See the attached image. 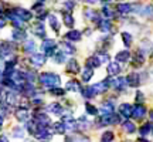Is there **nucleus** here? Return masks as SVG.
<instances>
[{
  "label": "nucleus",
  "instance_id": "nucleus-9",
  "mask_svg": "<svg viewBox=\"0 0 153 142\" xmlns=\"http://www.w3.org/2000/svg\"><path fill=\"white\" fill-rule=\"evenodd\" d=\"M45 109H47L48 112H51V114L58 115V117H61V115L64 114V108H62V105H61L60 102H53V104H50Z\"/></svg>",
  "mask_w": 153,
  "mask_h": 142
},
{
  "label": "nucleus",
  "instance_id": "nucleus-57",
  "mask_svg": "<svg viewBox=\"0 0 153 142\" xmlns=\"http://www.w3.org/2000/svg\"><path fill=\"white\" fill-rule=\"evenodd\" d=\"M152 132H153V128H152Z\"/></svg>",
  "mask_w": 153,
  "mask_h": 142
},
{
  "label": "nucleus",
  "instance_id": "nucleus-4",
  "mask_svg": "<svg viewBox=\"0 0 153 142\" xmlns=\"http://www.w3.org/2000/svg\"><path fill=\"white\" fill-rule=\"evenodd\" d=\"M114 109H115V102L112 99L105 101L102 104V107H101V109H99V115H109L114 112Z\"/></svg>",
  "mask_w": 153,
  "mask_h": 142
},
{
  "label": "nucleus",
  "instance_id": "nucleus-53",
  "mask_svg": "<svg viewBox=\"0 0 153 142\" xmlns=\"http://www.w3.org/2000/svg\"><path fill=\"white\" fill-rule=\"evenodd\" d=\"M150 120L153 121V111H152V112H150Z\"/></svg>",
  "mask_w": 153,
  "mask_h": 142
},
{
  "label": "nucleus",
  "instance_id": "nucleus-15",
  "mask_svg": "<svg viewBox=\"0 0 153 142\" xmlns=\"http://www.w3.org/2000/svg\"><path fill=\"white\" fill-rule=\"evenodd\" d=\"M84 16H85L87 20H91V22H95V23H98L99 20H101V17H99L98 13H97L95 10H91V9L84 10Z\"/></svg>",
  "mask_w": 153,
  "mask_h": 142
},
{
  "label": "nucleus",
  "instance_id": "nucleus-6",
  "mask_svg": "<svg viewBox=\"0 0 153 142\" xmlns=\"http://www.w3.org/2000/svg\"><path fill=\"white\" fill-rule=\"evenodd\" d=\"M126 82H128L129 87H133V88L139 87L140 85V75L137 72H131L129 75L126 77Z\"/></svg>",
  "mask_w": 153,
  "mask_h": 142
},
{
  "label": "nucleus",
  "instance_id": "nucleus-19",
  "mask_svg": "<svg viewBox=\"0 0 153 142\" xmlns=\"http://www.w3.org/2000/svg\"><path fill=\"white\" fill-rule=\"evenodd\" d=\"M106 71H108V74H109V75H118V74L120 72L119 63H118V61H115V63H109V64H108Z\"/></svg>",
  "mask_w": 153,
  "mask_h": 142
},
{
  "label": "nucleus",
  "instance_id": "nucleus-23",
  "mask_svg": "<svg viewBox=\"0 0 153 142\" xmlns=\"http://www.w3.org/2000/svg\"><path fill=\"white\" fill-rule=\"evenodd\" d=\"M81 37L82 36L78 30H71V31H68V33L65 34V38L67 40H70V41H79Z\"/></svg>",
  "mask_w": 153,
  "mask_h": 142
},
{
  "label": "nucleus",
  "instance_id": "nucleus-24",
  "mask_svg": "<svg viewBox=\"0 0 153 142\" xmlns=\"http://www.w3.org/2000/svg\"><path fill=\"white\" fill-rule=\"evenodd\" d=\"M129 58H131V53H129L128 50L119 51V53L116 54V61H118V63H126V61H129Z\"/></svg>",
  "mask_w": 153,
  "mask_h": 142
},
{
  "label": "nucleus",
  "instance_id": "nucleus-39",
  "mask_svg": "<svg viewBox=\"0 0 153 142\" xmlns=\"http://www.w3.org/2000/svg\"><path fill=\"white\" fill-rule=\"evenodd\" d=\"M85 109H87V114L89 115H98L99 111L97 109V107H94L91 102H85Z\"/></svg>",
  "mask_w": 153,
  "mask_h": 142
},
{
  "label": "nucleus",
  "instance_id": "nucleus-37",
  "mask_svg": "<svg viewBox=\"0 0 153 142\" xmlns=\"http://www.w3.org/2000/svg\"><path fill=\"white\" fill-rule=\"evenodd\" d=\"M76 122H78V129H88L89 128V121L85 117H81Z\"/></svg>",
  "mask_w": 153,
  "mask_h": 142
},
{
  "label": "nucleus",
  "instance_id": "nucleus-35",
  "mask_svg": "<svg viewBox=\"0 0 153 142\" xmlns=\"http://www.w3.org/2000/svg\"><path fill=\"white\" fill-rule=\"evenodd\" d=\"M140 14H143V16L148 17V19H153V6L149 4V6H146V7H142Z\"/></svg>",
  "mask_w": 153,
  "mask_h": 142
},
{
  "label": "nucleus",
  "instance_id": "nucleus-45",
  "mask_svg": "<svg viewBox=\"0 0 153 142\" xmlns=\"http://www.w3.org/2000/svg\"><path fill=\"white\" fill-rule=\"evenodd\" d=\"M51 94H54V95H64V94H65V91H64L62 88L53 87V88H51Z\"/></svg>",
  "mask_w": 153,
  "mask_h": 142
},
{
  "label": "nucleus",
  "instance_id": "nucleus-27",
  "mask_svg": "<svg viewBox=\"0 0 153 142\" xmlns=\"http://www.w3.org/2000/svg\"><path fill=\"white\" fill-rule=\"evenodd\" d=\"M122 128H123V131L128 132V134H133V132L136 131V125H135L132 121H125V122L122 124Z\"/></svg>",
  "mask_w": 153,
  "mask_h": 142
},
{
  "label": "nucleus",
  "instance_id": "nucleus-18",
  "mask_svg": "<svg viewBox=\"0 0 153 142\" xmlns=\"http://www.w3.org/2000/svg\"><path fill=\"white\" fill-rule=\"evenodd\" d=\"M143 63H145V53L143 50L139 49L133 55V66H142Z\"/></svg>",
  "mask_w": 153,
  "mask_h": 142
},
{
  "label": "nucleus",
  "instance_id": "nucleus-38",
  "mask_svg": "<svg viewBox=\"0 0 153 142\" xmlns=\"http://www.w3.org/2000/svg\"><path fill=\"white\" fill-rule=\"evenodd\" d=\"M67 60V54L64 51H60V53H55L54 54V61L57 64H61V63H64Z\"/></svg>",
  "mask_w": 153,
  "mask_h": 142
},
{
  "label": "nucleus",
  "instance_id": "nucleus-3",
  "mask_svg": "<svg viewBox=\"0 0 153 142\" xmlns=\"http://www.w3.org/2000/svg\"><path fill=\"white\" fill-rule=\"evenodd\" d=\"M148 112V109L143 104H136L133 105V109H132V117L135 118V120H142L143 117L146 115Z\"/></svg>",
  "mask_w": 153,
  "mask_h": 142
},
{
  "label": "nucleus",
  "instance_id": "nucleus-58",
  "mask_svg": "<svg viewBox=\"0 0 153 142\" xmlns=\"http://www.w3.org/2000/svg\"><path fill=\"white\" fill-rule=\"evenodd\" d=\"M72 1H74V0H72Z\"/></svg>",
  "mask_w": 153,
  "mask_h": 142
},
{
  "label": "nucleus",
  "instance_id": "nucleus-47",
  "mask_svg": "<svg viewBox=\"0 0 153 142\" xmlns=\"http://www.w3.org/2000/svg\"><path fill=\"white\" fill-rule=\"evenodd\" d=\"M4 26H6V20L3 19V17H0V30L4 27Z\"/></svg>",
  "mask_w": 153,
  "mask_h": 142
},
{
  "label": "nucleus",
  "instance_id": "nucleus-48",
  "mask_svg": "<svg viewBox=\"0 0 153 142\" xmlns=\"http://www.w3.org/2000/svg\"><path fill=\"white\" fill-rule=\"evenodd\" d=\"M0 142H9V139H7V137H4V135H0Z\"/></svg>",
  "mask_w": 153,
  "mask_h": 142
},
{
  "label": "nucleus",
  "instance_id": "nucleus-33",
  "mask_svg": "<svg viewBox=\"0 0 153 142\" xmlns=\"http://www.w3.org/2000/svg\"><path fill=\"white\" fill-rule=\"evenodd\" d=\"M65 142H91V139L87 137H78V135H75V137H67Z\"/></svg>",
  "mask_w": 153,
  "mask_h": 142
},
{
  "label": "nucleus",
  "instance_id": "nucleus-7",
  "mask_svg": "<svg viewBox=\"0 0 153 142\" xmlns=\"http://www.w3.org/2000/svg\"><path fill=\"white\" fill-rule=\"evenodd\" d=\"M13 13H14L16 16L20 17L22 20H24V22H28V20H31V19H33V13H31V11H28V10H26V9H14Z\"/></svg>",
  "mask_w": 153,
  "mask_h": 142
},
{
  "label": "nucleus",
  "instance_id": "nucleus-34",
  "mask_svg": "<svg viewBox=\"0 0 153 142\" xmlns=\"http://www.w3.org/2000/svg\"><path fill=\"white\" fill-rule=\"evenodd\" d=\"M82 95H84V98L91 99V98H94V97L97 95V93L94 91L92 87H87L85 90H82Z\"/></svg>",
  "mask_w": 153,
  "mask_h": 142
},
{
  "label": "nucleus",
  "instance_id": "nucleus-52",
  "mask_svg": "<svg viewBox=\"0 0 153 142\" xmlns=\"http://www.w3.org/2000/svg\"><path fill=\"white\" fill-rule=\"evenodd\" d=\"M1 126H3V118L0 117V129H1Z\"/></svg>",
  "mask_w": 153,
  "mask_h": 142
},
{
  "label": "nucleus",
  "instance_id": "nucleus-29",
  "mask_svg": "<svg viewBox=\"0 0 153 142\" xmlns=\"http://www.w3.org/2000/svg\"><path fill=\"white\" fill-rule=\"evenodd\" d=\"M48 22H50V26L53 27V30L58 33L60 31V22H58V19L51 14V16H48Z\"/></svg>",
  "mask_w": 153,
  "mask_h": 142
},
{
  "label": "nucleus",
  "instance_id": "nucleus-21",
  "mask_svg": "<svg viewBox=\"0 0 153 142\" xmlns=\"http://www.w3.org/2000/svg\"><path fill=\"white\" fill-rule=\"evenodd\" d=\"M60 47H61V51H64L65 54H74L75 53V47L71 43H68V41H61Z\"/></svg>",
  "mask_w": 153,
  "mask_h": 142
},
{
  "label": "nucleus",
  "instance_id": "nucleus-5",
  "mask_svg": "<svg viewBox=\"0 0 153 142\" xmlns=\"http://www.w3.org/2000/svg\"><path fill=\"white\" fill-rule=\"evenodd\" d=\"M97 24H98L99 30H101L102 33H105V34H111L112 31H114V28H112V23H111L108 19H106V20H102V19H101Z\"/></svg>",
  "mask_w": 153,
  "mask_h": 142
},
{
  "label": "nucleus",
  "instance_id": "nucleus-12",
  "mask_svg": "<svg viewBox=\"0 0 153 142\" xmlns=\"http://www.w3.org/2000/svg\"><path fill=\"white\" fill-rule=\"evenodd\" d=\"M126 85H128V82H126V78H114V82H112V87L115 90H118V91H125Z\"/></svg>",
  "mask_w": 153,
  "mask_h": 142
},
{
  "label": "nucleus",
  "instance_id": "nucleus-8",
  "mask_svg": "<svg viewBox=\"0 0 153 142\" xmlns=\"http://www.w3.org/2000/svg\"><path fill=\"white\" fill-rule=\"evenodd\" d=\"M33 33L37 36V37H41V38H45L47 37V31H45V26H44L41 22L36 23L33 26Z\"/></svg>",
  "mask_w": 153,
  "mask_h": 142
},
{
  "label": "nucleus",
  "instance_id": "nucleus-49",
  "mask_svg": "<svg viewBox=\"0 0 153 142\" xmlns=\"http://www.w3.org/2000/svg\"><path fill=\"white\" fill-rule=\"evenodd\" d=\"M137 142H149V141L146 139V137H140L139 139H137Z\"/></svg>",
  "mask_w": 153,
  "mask_h": 142
},
{
  "label": "nucleus",
  "instance_id": "nucleus-43",
  "mask_svg": "<svg viewBox=\"0 0 153 142\" xmlns=\"http://www.w3.org/2000/svg\"><path fill=\"white\" fill-rule=\"evenodd\" d=\"M102 16L105 17V19H112V17L115 16V13L112 10H111L108 6H105L104 9H102Z\"/></svg>",
  "mask_w": 153,
  "mask_h": 142
},
{
  "label": "nucleus",
  "instance_id": "nucleus-44",
  "mask_svg": "<svg viewBox=\"0 0 153 142\" xmlns=\"http://www.w3.org/2000/svg\"><path fill=\"white\" fill-rule=\"evenodd\" d=\"M97 55H98L101 64H104V63H108V61H109V55L106 54V53H102V51H101V53H98Z\"/></svg>",
  "mask_w": 153,
  "mask_h": 142
},
{
  "label": "nucleus",
  "instance_id": "nucleus-36",
  "mask_svg": "<svg viewBox=\"0 0 153 142\" xmlns=\"http://www.w3.org/2000/svg\"><path fill=\"white\" fill-rule=\"evenodd\" d=\"M24 134H26V131H24L23 126H16V128H13V131H11V135L14 138H23Z\"/></svg>",
  "mask_w": 153,
  "mask_h": 142
},
{
  "label": "nucleus",
  "instance_id": "nucleus-2",
  "mask_svg": "<svg viewBox=\"0 0 153 142\" xmlns=\"http://www.w3.org/2000/svg\"><path fill=\"white\" fill-rule=\"evenodd\" d=\"M57 49V43H55L54 40H51V38H44L43 44H41V50H43L45 55H50L53 54Z\"/></svg>",
  "mask_w": 153,
  "mask_h": 142
},
{
  "label": "nucleus",
  "instance_id": "nucleus-56",
  "mask_svg": "<svg viewBox=\"0 0 153 142\" xmlns=\"http://www.w3.org/2000/svg\"><path fill=\"white\" fill-rule=\"evenodd\" d=\"M40 1H44V0H40Z\"/></svg>",
  "mask_w": 153,
  "mask_h": 142
},
{
  "label": "nucleus",
  "instance_id": "nucleus-13",
  "mask_svg": "<svg viewBox=\"0 0 153 142\" xmlns=\"http://www.w3.org/2000/svg\"><path fill=\"white\" fill-rule=\"evenodd\" d=\"M67 72H71V74L79 72V64H78V61L75 58L68 60V63H67Z\"/></svg>",
  "mask_w": 153,
  "mask_h": 142
},
{
  "label": "nucleus",
  "instance_id": "nucleus-30",
  "mask_svg": "<svg viewBox=\"0 0 153 142\" xmlns=\"http://www.w3.org/2000/svg\"><path fill=\"white\" fill-rule=\"evenodd\" d=\"M152 128H153L152 124H145V125H142L140 128H139V134H140V137H148L149 134L152 132Z\"/></svg>",
  "mask_w": 153,
  "mask_h": 142
},
{
  "label": "nucleus",
  "instance_id": "nucleus-26",
  "mask_svg": "<svg viewBox=\"0 0 153 142\" xmlns=\"http://www.w3.org/2000/svg\"><path fill=\"white\" fill-rule=\"evenodd\" d=\"M101 66V61H99L98 55H92L87 60V67H91V68H98Z\"/></svg>",
  "mask_w": 153,
  "mask_h": 142
},
{
  "label": "nucleus",
  "instance_id": "nucleus-42",
  "mask_svg": "<svg viewBox=\"0 0 153 142\" xmlns=\"http://www.w3.org/2000/svg\"><path fill=\"white\" fill-rule=\"evenodd\" d=\"M24 75H26V81L30 82V84H34V81H36V74H34V71H26Z\"/></svg>",
  "mask_w": 153,
  "mask_h": 142
},
{
  "label": "nucleus",
  "instance_id": "nucleus-25",
  "mask_svg": "<svg viewBox=\"0 0 153 142\" xmlns=\"http://www.w3.org/2000/svg\"><path fill=\"white\" fill-rule=\"evenodd\" d=\"M116 10L119 11L120 14H128V13L132 11V4H129V3H119L116 6Z\"/></svg>",
  "mask_w": 153,
  "mask_h": 142
},
{
  "label": "nucleus",
  "instance_id": "nucleus-46",
  "mask_svg": "<svg viewBox=\"0 0 153 142\" xmlns=\"http://www.w3.org/2000/svg\"><path fill=\"white\" fill-rule=\"evenodd\" d=\"M143 99H145V95L142 94V91H136V102L137 104H142Z\"/></svg>",
  "mask_w": 153,
  "mask_h": 142
},
{
  "label": "nucleus",
  "instance_id": "nucleus-1",
  "mask_svg": "<svg viewBox=\"0 0 153 142\" xmlns=\"http://www.w3.org/2000/svg\"><path fill=\"white\" fill-rule=\"evenodd\" d=\"M38 80H40V82L43 84L44 87H58L60 85V75H57V74H54V72H43L41 75L38 77Z\"/></svg>",
  "mask_w": 153,
  "mask_h": 142
},
{
  "label": "nucleus",
  "instance_id": "nucleus-10",
  "mask_svg": "<svg viewBox=\"0 0 153 142\" xmlns=\"http://www.w3.org/2000/svg\"><path fill=\"white\" fill-rule=\"evenodd\" d=\"M30 61L33 63V66L36 67H43L45 64V61H47V57L44 54H33L30 57Z\"/></svg>",
  "mask_w": 153,
  "mask_h": 142
},
{
  "label": "nucleus",
  "instance_id": "nucleus-55",
  "mask_svg": "<svg viewBox=\"0 0 153 142\" xmlns=\"http://www.w3.org/2000/svg\"><path fill=\"white\" fill-rule=\"evenodd\" d=\"M1 13H3V9H1V6H0V14H1Z\"/></svg>",
  "mask_w": 153,
  "mask_h": 142
},
{
  "label": "nucleus",
  "instance_id": "nucleus-31",
  "mask_svg": "<svg viewBox=\"0 0 153 142\" xmlns=\"http://www.w3.org/2000/svg\"><path fill=\"white\" fill-rule=\"evenodd\" d=\"M122 41H123V44H125V47H128V49H129V47L132 46V41H133L132 34L123 31V33H122Z\"/></svg>",
  "mask_w": 153,
  "mask_h": 142
},
{
  "label": "nucleus",
  "instance_id": "nucleus-11",
  "mask_svg": "<svg viewBox=\"0 0 153 142\" xmlns=\"http://www.w3.org/2000/svg\"><path fill=\"white\" fill-rule=\"evenodd\" d=\"M132 109H133V107L131 104L123 102V104L119 105V115L125 117V118H129V117H132Z\"/></svg>",
  "mask_w": 153,
  "mask_h": 142
},
{
  "label": "nucleus",
  "instance_id": "nucleus-54",
  "mask_svg": "<svg viewBox=\"0 0 153 142\" xmlns=\"http://www.w3.org/2000/svg\"><path fill=\"white\" fill-rule=\"evenodd\" d=\"M101 1H104V3H108V1H111V0H101Z\"/></svg>",
  "mask_w": 153,
  "mask_h": 142
},
{
  "label": "nucleus",
  "instance_id": "nucleus-51",
  "mask_svg": "<svg viewBox=\"0 0 153 142\" xmlns=\"http://www.w3.org/2000/svg\"><path fill=\"white\" fill-rule=\"evenodd\" d=\"M3 78H4V77H3V72H1V71H0V82L3 81Z\"/></svg>",
  "mask_w": 153,
  "mask_h": 142
},
{
  "label": "nucleus",
  "instance_id": "nucleus-17",
  "mask_svg": "<svg viewBox=\"0 0 153 142\" xmlns=\"http://www.w3.org/2000/svg\"><path fill=\"white\" fill-rule=\"evenodd\" d=\"M26 37H27V36H26L23 28H14L13 33H11V38H13L14 41H23V40H26Z\"/></svg>",
  "mask_w": 153,
  "mask_h": 142
},
{
  "label": "nucleus",
  "instance_id": "nucleus-14",
  "mask_svg": "<svg viewBox=\"0 0 153 142\" xmlns=\"http://www.w3.org/2000/svg\"><path fill=\"white\" fill-rule=\"evenodd\" d=\"M16 118L19 121H20V122H27L28 120H30V114H28V111L26 108H19L16 111Z\"/></svg>",
  "mask_w": 153,
  "mask_h": 142
},
{
  "label": "nucleus",
  "instance_id": "nucleus-41",
  "mask_svg": "<svg viewBox=\"0 0 153 142\" xmlns=\"http://www.w3.org/2000/svg\"><path fill=\"white\" fill-rule=\"evenodd\" d=\"M101 141L102 142H112L114 141V132H111V131L104 132L102 137H101Z\"/></svg>",
  "mask_w": 153,
  "mask_h": 142
},
{
  "label": "nucleus",
  "instance_id": "nucleus-28",
  "mask_svg": "<svg viewBox=\"0 0 153 142\" xmlns=\"http://www.w3.org/2000/svg\"><path fill=\"white\" fill-rule=\"evenodd\" d=\"M92 77H94V68H91V67H85V70L82 71V81L88 82Z\"/></svg>",
  "mask_w": 153,
  "mask_h": 142
},
{
  "label": "nucleus",
  "instance_id": "nucleus-22",
  "mask_svg": "<svg viewBox=\"0 0 153 142\" xmlns=\"http://www.w3.org/2000/svg\"><path fill=\"white\" fill-rule=\"evenodd\" d=\"M37 49V44L34 43V40H26V43L23 44V50L26 53H34Z\"/></svg>",
  "mask_w": 153,
  "mask_h": 142
},
{
  "label": "nucleus",
  "instance_id": "nucleus-16",
  "mask_svg": "<svg viewBox=\"0 0 153 142\" xmlns=\"http://www.w3.org/2000/svg\"><path fill=\"white\" fill-rule=\"evenodd\" d=\"M67 91H72V93H78V91H82L81 88V84L76 81V80H70V81L67 82Z\"/></svg>",
  "mask_w": 153,
  "mask_h": 142
},
{
  "label": "nucleus",
  "instance_id": "nucleus-20",
  "mask_svg": "<svg viewBox=\"0 0 153 142\" xmlns=\"http://www.w3.org/2000/svg\"><path fill=\"white\" fill-rule=\"evenodd\" d=\"M34 121L38 122L40 125H44V126H48V124H50L48 117H47L45 114H40V112H37V114L34 115Z\"/></svg>",
  "mask_w": 153,
  "mask_h": 142
},
{
  "label": "nucleus",
  "instance_id": "nucleus-32",
  "mask_svg": "<svg viewBox=\"0 0 153 142\" xmlns=\"http://www.w3.org/2000/svg\"><path fill=\"white\" fill-rule=\"evenodd\" d=\"M74 23H75V20H74V17H72L71 13H64V24H65L67 27H74Z\"/></svg>",
  "mask_w": 153,
  "mask_h": 142
},
{
  "label": "nucleus",
  "instance_id": "nucleus-40",
  "mask_svg": "<svg viewBox=\"0 0 153 142\" xmlns=\"http://www.w3.org/2000/svg\"><path fill=\"white\" fill-rule=\"evenodd\" d=\"M54 131L57 132V134H60V135L65 134L67 128H65V125H64V122H55L54 124Z\"/></svg>",
  "mask_w": 153,
  "mask_h": 142
},
{
  "label": "nucleus",
  "instance_id": "nucleus-50",
  "mask_svg": "<svg viewBox=\"0 0 153 142\" xmlns=\"http://www.w3.org/2000/svg\"><path fill=\"white\" fill-rule=\"evenodd\" d=\"M84 1H87V3H89V4H94V3H97L98 0H84Z\"/></svg>",
  "mask_w": 153,
  "mask_h": 142
}]
</instances>
